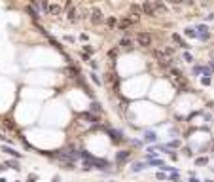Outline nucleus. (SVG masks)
I'll use <instances>...</instances> for the list:
<instances>
[{"label": "nucleus", "mask_w": 214, "mask_h": 182, "mask_svg": "<svg viewBox=\"0 0 214 182\" xmlns=\"http://www.w3.org/2000/svg\"><path fill=\"white\" fill-rule=\"evenodd\" d=\"M135 40H136V44L140 46V48H150L152 46V34L150 32H138L135 36Z\"/></svg>", "instance_id": "obj_1"}, {"label": "nucleus", "mask_w": 214, "mask_h": 182, "mask_svg": "<svg viewBox=\"0 0 214 182\" xmlns=\"http://www.w3.org/2000/svg\"><path fill=\"white\" fill-rule=\"evenodd\" d=\"M108 131V135H110V141L114 142V144H121V142H125V136H123V133L120 131V129H106Z\"/></svg>", "instance_id": "obj_2"}, {"label": "nucleus", "mask_w": 214, "mask_h": 182, "mask_svg": "<svg viewBox=\"0 0 214 182\" xmlns=\"http://www.w3.org/2000/svg\"><path fill=\"white\" fill-rule=\"evenodd\" d=\"M89 19H91L93 25H101V23L104 21V13H102V10H101V8H93L91 13H89Z\"/></svg>", "instance_id": "obj_3"}, {"label": "nucleus", "mask_w": 214, "mask_h": 182, "mask_svg": "<svg viewBox=\"0 0 214 182\" xmlns=\"http://www.w3.org/2000/svg\"><path fill=\"white\" fill-rule=\"evenodd\" d=\"M129 157H131V152L129 150H120V152H116V165H123V163H127L129 161Z\"/></svg>", "instance_id": "obj_4"}, {"label": "nucleus", "mask_w": 214, "mask_h": 182, "mask_svg": "<svg viewBox=\"0 0 214 182\" xmlns=\"http://www.w3.org/2000/svg\"><path fill=\"white\" fill-rule=\"evenodd\" d=\"M142 12H144L146 15H155L157 13V8H155V0H146L144 4H142Z\"/></svg>", "instance_id": "obj_5"}, {"label": "nucleus", "mask_w": 214, "mask_h": 182, "mask_svg": "<svg viewBox=\"0 0 214 182\" xmlns=\"http://www.w3.org/2000/svg\"><path fill=\"white\" fill-rule=\"evenodd\" d=\"M195 29H197V38H199V40L205 42V40L210 38V32H208V27H207V25H197Z\"/></svg>", "instance_id": "obj_6"}, {"label": "nucleus", "mask_w": 214, "mask_h": 182, "mask_svg": "<svg viewBox=\"0 0 214 182\" xmlns=\"http://www.w3.org/2000/svg\"><path fill=\"white\" fill-rule=\"evenodd\" d=\"M80 118H82V120H85V122H87V123H91V125H97V123H99V118L95 116L93 112H82V114H80Z\"/></svg>", "instance_id": "obj_7"}, {"label": "nucleus", "mask_w": 214, "mask_h": 182, "mask_svg": "<svg viewBox=\"0 0 214 182\" xmlns=\"http://www.w3.org/2000/svg\"><path fill=\"white\" fill-rule=\"evenodd\" d=\"M61 13H63V8H61L59 4H51L50 10H47V15H50V17H55V19H57Z\"/></svg>", "instance_id": "obj_8"}, {"label": "nucleus", "mask_w": 214, "mask_h": 182, "mask_svg": "<svg viewBox=\"0 0 214 182\" xmlns=\"http://www.w3.org/2000/svg\"><path fill=\"white\" fill-rule=\"evenodd\" d=\"M120 48H121V50H129V51H131V50H133V40H131V38H127V36H125V38H121V40H120Z\"/></svg>", "instance_id": "obj_9"}, {"label": "nucleus", "mask_w": 214, "mask_h": 182, "mask_svg": "<svg viewBox=\"0 0 214 182\" xmlns=\"http://www.w3.org/2000/svg\"><path fill=\"white\" fill-rule=\"evenodd\" d=\"M142 139H144V142H155L157 141V135L154 133V131H144V136H142Z\"/></svg>", "instance_id": "obj_10"}, {"label": "nucleus", "mask_w": 214, "mask_h": 182, "mask_svg": "<svg viewBox=\"0 0 214 182\" xmlns=\"http://www.w3.org/2000/svg\"><path fill=\"white\" fill-rule=\"evenodd\" d=\"M184 34L189 36V38H197V29L195 27H186L184 29Z\"/></svg>", "instance_id": "obj_11"}, {"label": "nucleus", "mask_w": 214, "mask_h": 182, "mask_svg": "<svg viewBox=\"0 0 214 182\" xmlns=\"http://www.w3.org/2000/svg\"><path fill=\"white\" fill-rule=\"evenodd\" d=\"M173 40H174V42L180 46V48H184V50H188V48H189V46H188V44L182 40V36H180V34H173Z\"/></svg>", "instance_id": "obj_12"}, {"label": "nucleus", "mask_w": 214, "mask_h": 182, "mask_svg": "<svg viewBox=\"0 0 214 182\" xmlns=\"http://www.w3.org/2000/svg\"><path fill=\"white\" fill-rule=\"evenodd\" d=\"M2 152H6V154H10V156H13V157H21V154H19V152H15V150H13L12 146H6V144L2 146Z\"/></svg>", "instance_id": "obj_13"}, {"label": "nucleus", "mask_w": 214, "mask_h": 182, "mask_svg": "<svg viewBox=\"0 0 214 182\" xmlns=\"http://www.w3.org/2000/svg\"><path fill=\"white\" fill-rule=\"evenodd\" d=\"M140 13H144V12H142V6L131 4V15H138V17H140Z\"/></svg>", "instance_id": "obj_14"}, {"label": "nucleus", "mask_w": 214, "mask_h": 182, "mask_svg": "<svg viewBox=\"0 0 214 182\" xmlns=\"http://www.w3.org/2000/svg\"><path fill=\"white\" fill-rule=\"evenodd\" d=\"M27 12H29V13H31V17H32V19H38V17H40V15H42V13H40V12H38V10H36V8H32V6H31V4H29V6H27Z\"/></svg>", "instance_id": "obj_15"}, {"label": "nucleus", "mask_w": 214, "mask_h": 182, "mask_svg": "<svg viewBox=\"0 0 214 182\" xmlns=\"http://www.w3.org/2000/svg\"><path fill=\"white\" fill-rule=\"evenodd\" d=\"M146 165H148V163H142V161H138V163H135V165L131 167V171H133V173H140L142 169H146Z\"/></svg>", "instance_id": "obj_16"}, {"label": "nucleus", "mask_w": 214, "mask_h": 182, "mask_svg": "<svg viewBox=\"0 0 214 182\" xmlns=\"http://www.w3.org/2000/svg\"><path fill=\"white\" fill-rule=\"evenodd\" d=\"M4 165H6V169H8V167H12V169H15V171H19V169H21V167H19V163H17V159H10V161H6Z\"/></svg>", "instance_id": "obj_17"}, {"label": "nucleus", "mask_w": 214, "mask_h": 182, "mask_svg": "<svg viewBox=\"0 0 214 182\" xmlns=\"http://www.w3.org/2000/svg\"><path fill=\"white\" fill-rule=\"evenodd\" d=\"M91 112H93V114H97V112L101 114V112H102V106H101L97 101H93V103H91Z\"/></svg>", "instance_id": "obj_18"}, {"label": "nucleus", "mask_w": 214, "mask_h": 182, "mask_svg": "<svg viewBox=\"0 0 214 182\" xmlns=\"http://www.w3.org/2000/svg\"><path fill=\"white\" fill-rule=\"evenodd\" d=\"M61 167H63V169H66V171H72V169H76V165H74L72 161H63V163H61Z\"/></svg>", "instance_id": "obj_19"}, {"label": "nucleus", "mask_w": 214, "mask_h": 182, "mask_svg": "<svg viewBox=\"0 0 214 182\" xmlns=\"http://www.w3.org/2000/svg\"><path fill=\"white\" fill-rule=\"evenodd\" d=\"M4 127H6V129H10V131H15V129H17V125H15L12 120H6V122H4Z\"/></svg>", "instance_id": "obj_20"}, {"label": "nucleus", "mask_w": 214, "mask_h": 182, "mask_svg": "<svg viewBox=\"0 0 214 182\" xmlns=\"http://www.w3.org/2000/svg\"><path fill=\"white\" fill-rule=\"evenodd\" d=\"M203 68H205V65H195L193 66V74L197 76V74H203Z\"/></svg>", "instance_id": "obj_21"}, {"label": "nucleus", "mask_w": 214, "mask_h": 182, "mask_svg": "<svg viewBox=\"0 0 214 182\" xmlns=\"http://www.w3.org/2000/svg\"><path fill=\"white\" fill-rule=\"evenodd\" d=\"M89 76H91V82H93V84H97V85H101V84H102V82H101V78H99L97 74H95V72H91Z\"/></svg>", "instance_id": "obj_22"}, {"label": "nucleus", "mask_w": 214, "mask_h": 182, "mask_svg": "<svg viewBox=\"0 0 214 182\" xmlns=\"http://www.w3.org/2000/svg\"><path fill=\"white\" fill-rule=\"evenodd\" d=\"M50 42H51V46H55V48H57L59 51H63V46H61V44H59V42H57L53 36H50Z\"/></svg>", "instance_id": "obj_23"}, {"label": "nucleus", "mask_w": 214, "mask_h": 182, "mask_svg": "<svg viewBox=\"0 0 214 182\" xmlns=\"http://www.w3.org/2000/svg\"><path fill=\"white\" fill-rule=\"evenodd\" d=\"M106 23H108V27H110V29H112V27H117V25H120V23H117V19H116V17H110V19H108Z\"/></svg>", "instance_id": "obj_24"}, {"label": "nucleus", "mask_w": 214, "mask_h": 182, "mask_svg": "<svg viewBox=\"0 0 214 182\" xmlns=\"http://www.w3.org/2000/svg\"><path fill=\"white\" fill-rule=\"evenodd\" d=\"M184 61H186V63H193V55L186 51V53H184Z\"/></svg>", "instance_id": "obj_25"}, {"label": "nucleus", "mask_w": 214, "mask_h": 182, "mask_svg": "<svg viewBox=\"0 0 214 182\" xmlns=\"http://www.w3.org/2000/svg\"><path fill=\"white\" fill-rule=\"evenodd\" d=\"M178 146H180V141H171L167 144V148H178Z\"/></svg>", "instance_id": "obj_26"}, {"label": "nucleus", "mask_w": 214, "mask_h": 182, "mask_svg": "<svg viewBox=\"0 0 214 182\" xmlns=\"http://www.w3.org/2000/svg\"><path fill=\"white\" fill-rule=\"evenodd\" d=\"M207 161H208V159H207V157H199V159H197V161H195V163H197V165H207Z\"/></svg>", "instance_id": "obj_27"}, {"label": "nucleus", "mask_w": 214, "mask_h": 182, "mask_svg": "<svg viewBox=\"0 0 214 182\" xmlns=\"http://www.w3.org/2000/svg\"><path fill=\"white\" fill-rule=\"evenodd\" d=\"M116 55H117L116 50H110V51H108V57H110V59H116Z\"/></svg>", "instance_id": "obj_28"}, {"label": "nucleus", "mask_w": 214, "mask_h": 182, "mask_svg": "<svg viewBox=\"0 0 214 182\" xmlns=\"http://www.w3.org/2000/svg\"><path fill=\"white\" fill-rule=\"evenodd\" d=\"M184 154H186L188 157H192V156H193V152H192V148H184Z\"/></svg>", "instance_id": "obj_29"}, {"label": "nucleus", "mask_w": 214, "mask_h": 182, "mask_svg": "<svg viewBox=\"0 0 214 182\" xmlns=\"http://www.w3.org/2000/svg\"><path fill=\"white\" fill-rule=\"evenodd\" d=\"M83 50H85V55H91V53H93V48H91V46H85Z\"/></svg>", "instance_id": "obj_30"}, {"label": "nucleus", "mask_w": 214, "mask_h": 182, "mask_svg": "<svg viewBox=\"0 0 214 182\" xmlns=\"http://www.w3.org/2000/svg\"><path fill=\"white\" fill-rule=\"evenodd\" d=\"M155 176H157V180H165V178H167V175H163V173H157Z\"/></svg>", "instance_id": "obj_31"}, {"label": "nucleus", "mask_w": 214, "mask_h": 182, "mask_svg": "<svg viewBox=\"0 0 214 182\" xmlns=\"http://www.w3.org/2000/svg\"><path fill=\"white\" fill-rule=\"evenodd\" d=\"M201 82H203V85H210V78H205V76H203Z\"/></svg>", "instance_id": "obj_32"}, {"label": "nucleus", "mask_w": 214, "mask_h": 182, "mask_svg": "<svg viewBox=\"0 0 214 182\" xmlns=\"http://www.w3.org/2000/svg\"><path fill=\"white\" fill-rule=\"evenodd\" d=\"M89 63H91V68H93V70H97V61H93V59H91Z\"/></svg>", "instance_id": "obj_33"}, {"label": "nucleus", "mask_w": 214, "mask_h": 182, "mask_svg": "<svg viewBox=\"0 0 214 182\" xmlns=\"http://www.w3.org/2000/svg\"><path fill=\"white\" fill-rule=\"evenodd\" d=\"M0 141H4V142L8 141V142H10V139H8V136H6V135H2V133H0Z\"/></svg>", "instance_id": "obj_34"}, {"label": "nucleus", "mask_w": 214, "mask_h": 182, "mask_svg": "<svg viewBox=\"0 0 214 182\" xmlns=\"http://www.w3.org/2000/svg\"><path fill=\"white\" fill-rule=\"evenodd\" d=\"M173 4H182V2H186V0H171Z\"/></svg>", "instance_id": "obj_35"}, {"label": "nucleus", "mask_w": 214, "mask_h": 182, "mask_svg": "<svg viewBox=\"0 0 214 182\" xmlns=\"http://www.w3.org/2000/svg\"><path fill=\"white\" fill-rule=\"evenodd\" d=\"M212 19H214V13H208L207 15V21H212Z\"/></svg>", "instance_id": "obj_36"}, {"label": "nucleus", "mask_w": 214, "mask_h": 182, "mask_svg": "<svg viewBox=\"0 0 214 182\" xmlns=\"http://www.w3.org/2000/svg\"><path fill=\"white\" fill-rule=\"evenodd\" d=\"M189 182H199V178H195V176H192V178H189Z\"/></svg>", "instance_id": "obj_37"}, {"label": "nucleus", "mask_w": 214, "mask_h": 182, "mask_svg": "<svg viewBox=\"0 0 214 182\" xmlns=\"http://www.w3.org/2000/svg\"><path fill=\"white\" fill-rule=\"evenodd\" d=\"M208 66H210V68H212V70H214V59L210 61V65H208Z\"/></svg>", "instance_id": "obj_38"}, {"label": "nucleus", "mask_w": 214, "mask_h": 182, "mask_svg": "<svg viewBox=\"0 0 214 182\" xmlns=\"http://www.w3.org/2000/svg\"><path fill=\"white\" fill-rule=\"evenodd\" d=\"M186 2H188V4H195V0H186Z\"/></svg>", "instance_id": "obj_39"}, {"label": "nucleus", "mask_w": 214, "mask_h": 182, "mask_svg": "<svg viewBox=\"0 0 214 182\" xmlns=\"http://www.w3.org/2000/svg\"><path fill=\"white\" fill-rule=\"evenodd\" d=\"M53 182H59V176H55V178H53Z\"/></svg>", "instance_id": "obj_40"}, {"label": "nucleus", "mask_w": 214, "mask_h": 182, "mask_svg": "<svg viewBox=\"0 0 214 182\" xmlns=\"http://www.w3.org/2000/svg\"><path fill=\"white\" fill-rule=\"evenodd\" d=\"M205 182H214V180H205Z\"/></svg>", "instance_id": "obj_41"}, {"label": "nucleus", "mask_w": 214, "mask_h": 182, "mask_svg": "<svg viewBox=\"0 0 214 182\" xmlns=\"http://www.w3.org/2000/svg\"><path fill=\"white\" fill-rule=\"evenodd\" d=\"M201 2H203V0H201Z\"/></svg>", "instance_id": "obj_42"}]
</instances>
